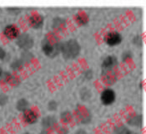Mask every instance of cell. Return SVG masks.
I'll return each mask as SVG.
<instances>
[{
    "label": "cell",
    "mask_w": 146,
    "mask_h": 134,
    "mask_svg": "<svg viewBox=\"0 0 146 134\" xmlns=\"http://www.w3.org/2000/svg\"><path fill=\"white\" fill-rule=\"evenodd\" d=\"M24 134H31V133H24Z\"/></svg>",
    "instance_id": "obj_18"
},
{
    "label": "cell",
    "mask_w": 146,
    "mask_h": 134,
    "mask_svg": "<svg viewBox=\"0 0 146 134\" xmlns=\"http://www.w3.org/2000/svg\"><path fill=\"white\" fill-rule=\"evenodd\" d=\"M76 134H87L84 130H79V131H78L77 132V133Z\"/></svg>",
    "instance_id": "obj_15"
},
{
    "label": "cell",
    "mask_w": 146,
    "mask_h": 134,
    "mask_svg": "<svg viewBox=\"0 0 146 134\" xmlns=\"http://www.w3.org/2000/svg\"><path fill=\"white\" fill-rule=\"evenodd\" d=\"M23 118L26 123H29V124H34L38 121V115L33 110L27 109L26 111L23 112Z\"/></svg>",
    "instance_id": "obj_6"
},
{
    "label": "cell",
    "mask_w": 146,
    "mask_h": 134,
    "mask_svg": "<svg viewBox=\"0 0 146 134\" xmlns=\"http://www.w3.org/2000/svg\"><path fill=\"white\" fill-rule=\"evenodd\" d=\"M122 40V36L119 32L116 31H112L108 33L105 37H104V41L106 44H108L110 46L119 45V43H121Z\"/></svg>",
    "instance_id": "obj_2"
},
{
    "label": "cell",
    "mask_w": 146,
    "mask_h": 134,
    "mask_svg": "<svg viewBox=\"0 0 146 134\" xmlns=\"http://www.w3.org/2000/svg\"><path fill=\"white\" fill-rule=\"evenodd\" d=\"M55 123V119L53 117H47L43 120V125L45 127H48L53 126Z\"/></svg>",
    "instance_id": "obj_11"
},
{
    "label": "cell",
    "mask_w": 146,
    "mask_h": 134,
    "mask_svg": "<svg viewBox=\"0 0 146 134\" xmlns=\"http://www.w3.org/2000/svg\"><path fill=\"white\" fill-rule=\"evenodd\" d=\"M8 100V97L4 94H0V105H4Z\"/></svg>",
    "instance_id": "obj_12"
},
{
    "label": "cell",
    "mask_w": 146,
    "mask_h": 134,
    "mask_svg": "<svg viewBox=\"0 0 146 134\" xmlns=\"http://www.w3.org/2000/svg\"><path fill=\"white\" fill-rule=\"evenodd\" d=\"M63 53L68 58L69 57H75L79 54V45L75 40H69L64 47L62 48Z\"/></svg>",
    "instance_id": "obj_1"
},
{
    "label": "cell",
    "mask_w": 146,
    "mask_h": 134,
    "mask_svg": "<svg viewBox=\"0 0 146 134\" xmlns=\"http://www.w3.org/2000/svg\"><path fill=\"white\" fill-rule=\"evenodd\" d=\"M40 134H48V133H47L46 132H42V133H40Z\"/></svg>",
    "instance_id": "obj_16"
},
{
    "label": "cell",
    "mask_w": 146,
    "mask_h": 134,
    "mask_svg": "<svg viewBox=\"0 0 146 134\" xmlns=\"http://www.w3.org/2000/svg\"><path fill=\"white\" fill-rule=\"evenodd\" d=\"M2 75V69H1V67H0V76Z\"/></svg>",
    "instance_id": "obj_17"
},
{
    "label": "cell",
    "mask_w": 146,
    "mask_h": 134,
    "mask_svg": "<svg viewBox=\"0 0 146 134\" xmlns=\"http://www.w3.org/2000/svg\"><path fill=\"white\" fill-rule=\"evenodd\" d=\"M5 56H6V52L2 47H0V60H3Z\"/></svg>",
    "instance_id": "obj_14"
},
{
    "label": "cell",
    "mask_w": 146,
    "mask_h": 134,
    "mask_svg": "<svg viewBox=\"0 0 146 134\" xmlns=\"http://www.w3.org/2000/svg\"><path fill=\"white\" fill-rule=\"evenodd\" d=\"M18 45L23 49H29L34 45V40L28 34H23L19 36Z\"/></svg>",
    "instance_id": "obj_3"
},
{
    "label": "cell",
    "mask_w": 146,
    "mask_h": 134,
    "mask_svg": "<svg viewBox=\"0 0 146 134\" xmlns=\"http://www.w3.org/2000/svg\"><path fill=\"white\" fill-rule=\"evenodd\" d=\"M115 100V92L111 89L104 90L101 94V101L104 105H110Z\"/></svg>",
    "instance_id": "obj_4"
},
{
    "label": "cell",
    "mask_w": 146,
    "mask_h": 134,
    "mask_svg": "<svg viewBox=\"0 0 146 134\" xmlns=\"http://www.w3.org/2000/svg\"><path fill=\"white\" fill-rule=\"evenodd\" d=\"M3 34H4V35H5L7 38H9V40L16 39L17 37L19 36V32L18 28H17L15 25H13V24L7 25V26L4 28Z\"/></svg>",
    "instance_id": "obj_5"
},
{
    "label": "cell",
    "mask_w": 146,
    "mask_h": 134,
    "mask_svg": "<svg viewBox=\"0 0 146 134\" xmlns=\"http://www.w3.org/2000/svg\"><path fill=\"white\" fill-rule=\"evenodd\" d=\"M44 22V19L41 15L39 14H34L33 16H31V18L29 19V23L32 27H34L35 29H38L42 26Z\"/></svg>",
    "instance_id": "obj_7"
},
{
    "label": "cell",
    "mask_w": 146,
    "mask_h": 134,
    "mask_svg": "<svg viewBox=\"0 0 146 134\" xmlns=\"http://www.w3.org/2000/svg\"><path fill=\"white\" fill-rule=\"evenodd\" d=\"M28 107H29V103L25 99H21V100H19L18 103H17V108H18L19 111L24 112L27 109H29Z\"/></svg>",
    "instance_id": "obj_10"
},
{
    "label": "cell",
    "mask_w": 146,
    "mask_h": 134,
    "mask_svg": "<svg viewBox=\"0 0 146 134\" xmlns=\"http://www.w3.org/2000/svg\"><path fill=\"white\" fill-rule=\"evenodd\" d=\"M54 50H55V47L53 46L50 43H45L43 45V50L46 56H51L53 55V53L54 54Z\"/></svg>",
    "instance_id": "obj_9"
},
{
    "label": "cell",
    "mask_w": 146,
    "mask_h": 134,
    "mask_svg": "<svg viewBox=\"0 0 146 134\" xmlns=\"http://www.w3.org/2000/svg\"><path fill=\"white\" fill-rule=\"evenodd\" d=\"M57 107V103L55 101H50L48 104V108L49 110H55Z\"/></svg>",
    "instance_id": "obj_13"
},
{
    "label": "cell",
    "mask_w": 146,
    "mask_h": 134,
    "mask_svg": "<svg viewBox=\"0 0 146 134\" xmlns=\"http://www.w3.org/2000/svg\"><path fill=\"white\" fill-rule=\"evenodd\" d=\"M116 64V58L113 56H108L103 63L104 68H110Z\"/></svg>",
    "instance_id": "obj_8"
}]
</instances>
